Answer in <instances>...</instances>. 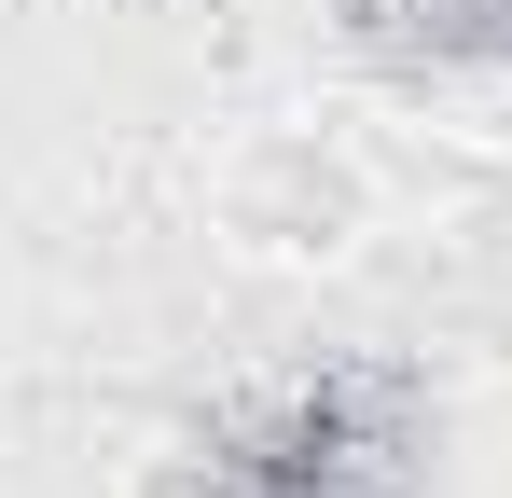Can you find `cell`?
Wrapping results in <instances>:
<instances>
[{
  "label": "cell",
  "instance_id": "cell-1",
  "mask_svg": "<svg viewBox=\"0 0 512 498\" xmlns=\"http://www.w3.org/2000/svg\"><path fill=\"white\" fill-rule=\"evenodd\" d=\"M429 457H443L429 374L319 360V374H277L250 402H222L194 429L180 485L194 498H429Z\"/></svg>",
  "mask_w": 512,
  "mask_h": 498
},
{
  "label": "cell",
  "instance_id": "cell-2",
  "mask_svg": "<svg viewBox=\"0 0 512 498\" xmlns=\"http://www.w3.org/2000/svg\"><path fill=\"white\" fill-rule=\"evenodd\" d=\"M360 70H512V0H333Z\"/></svg>",
  "mask_w": 512,
  "mask_h": 498
}]
</instances>
